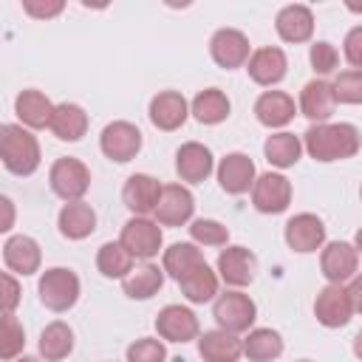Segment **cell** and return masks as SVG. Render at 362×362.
<instances>
[{
    "label": "cell",
    "instance_id": "30",
    "mask_svg": "<svg viewBox=\"0 0 362 362\" xmlns=\"http://www.w3.org/2000/svg\"><path fill=\"white\" fill-rule=\"evenodd\" d=\"M201 263H206L204 260V255H201V249L195 246V243H173L170 249H164V257H161V269L178 283V280H184L195 266H201Z\"/></svg>",
    "mask_w": 362,
    "mask_h": 362
},
{
    "label": "cell",
    "instance_id": "13",
    "mask_svg": "<svg viewBox=\"0 0 362 362\" xmlns=\"http://www.w3.org/2000/svg\"><path fill=\"white\" fill-rule=\"evenodd\" d=\"M218 184L229 195H243L255 187V161L246 153H226L218 164Z\"/></svg>",
    "mask_w": 362,
    "mask_h": 362
},
{
    "label": "cell",
    "instance_id": "34",
    "mask_svg": "<svg viewBox=\"0 0 362 362\" xmlns=\"http://www.w3.org/2000/svg\"><path fill=\"white\" fill-rule=\"evenodd\" d=\"M178 286L189 303H209L218 294V274L206 263H201L184 280H178Z\"/></svg>",
    "mask_w": 362,
    "mask_h": 362
},
{
    "label": "cell",
    "instance_id": "16",
    "mask_svg": "<svg viewBox=\"0 0 362 362\" xmlns=\"http://www.w3.org/2000/svg\"><path fill=\"white\" fill-rule=\"evenodd\" d=\"M257 272V257L246 246H226L218 255V274L226 286H249Z\"/></svg>",
    "mask_w": 362,
    "mask_h": 362
},
{
    "label": "cell",
    "instance_id": "24",
    "mask_svg": "<svg viewBox=\"0 0 362 362\" xmlns=\"http://www.w3.org/2000/svg\"><path fill=\"white\" fill-rule=\"evenodd\" d=\"M198 354L204 362H238L243 354V339H238L223 328L204 331L198 337Z\"/></svg>",
    "mask_w": 362,
    "mask_h": 362
},
{
    "label": "cell",
    "instance_id": "37",
    "mask_svg": "<svg viewBox=\"0 0 362 362\" xmlns=\"http://www.w3.org/2000/svg\"><path fill=\"white\" fill-rule=\"evenodd\" d=\"M334 85V96L342 105H362V71L351 68V71H339Z\"/></svg>",
    "mask_w": 362,
    "mask_h": 362
},
{
    "label": "cell",
    "instance_id": "18",
    "mask_svg": "<svg viewBox=\"0 0 362 362\" xmlns=\"http://www.w3.org/2000/svg\"><path fill=\"white\" fill-rule=\"evenodd\" d=\"M337 107V96H334V85L325 79H311L303 85L300 90V113L305 119H311L314 124H322L325 119H331Z\"/></svg>",
    "mask_w": 362,
    "mask_h": 362
},
{
    "label": "cell",
    "instance_id": "29",
    "mask_svg": "<svg viewBox=\"0 0 362 362\" xmlns=\"http://www.w3.org/2000/svg\"><path fill=\"white\" fill-rule=\"evenodd\" d=\"M88 130V113L74 105V102H62L54 107V119H51V133L59 141H79Z\"/></svg>",
    "mask_w": 362,
    "mask_h": 362
},
{
    "label": "cell",
    "instance_id": "28",
    "mask_svg": "<svg viewBox=\"0 0 362 362\" xmlns=\"http://www.w3.org/2000/svg\"><path fill=\"white\" fill-rule=\"evenodd\" d=\"M161 286H164V269H158L150 260L141 266H133V272L122 280V288L130 300H150L153 294H158Z\"/></svg>",
    "mask_w": 362,
    "mask_h": 362
},
{
    "label": "cell",
    "instance_id": "51",
    "mask_svg": "<svg viewBox=\"0 0 362 362\" xmlns=\"http://www.w3.org/2000/svg\"><path fill=\"white\" fill-rule=\"evenodd\" d=\"M359 198H362V187H359Z\"/></svg>",
    "mask_w": 362,
    "mask_h": 362
},
{
    "label": "cell",
    "instance_id": "42",
    "mask_svg": "<svg viewBox=\"0 0 362 362\" xmlns=\"http://www.w3.org/2000/svg\"><path fill=\"white\" fill-rule=\"evenodd\" d=\"M345 59L362 71V25H354L348 34H345Z\"/></svg>",
    "mask_w": 362,
    "mask_h": 362
},
{
    "label": "cell",
    "instance_id": "21",
    "mask_svg": "<svg viewBox=\"0 0 362 362\" xmlns=\"http://www.w3.org/2000/svg\"><path fill=\"white\" fill-rule=\"evenodd\" d=\"M274 28L280 34V40L286 42H308L311 34H314V14L308 6H300V3H291V6H283L277 11V20H274Z\"/></svg>",
    "mask_w": 362,
    "mask_h": 362
},
{
    "label": "cell",
    "instance_id": "47",
    "mask_svg": "<svg viewBox=\"0 0 362 362\" xmlns=\"http://www.w3.org/2000/svg\"><path fill=\"white\" fill-rule=\"evenodd\" d=\"M354 354H356V356L362 359V331H359V334L354 337Z\"/></svg>",
    "mask_w": 362,
    "mask_h": 362
},
{
    "label": "cell",
    "instance_id": "19",
    "mask_svg": "<svg viewBox=\"0 0 362 362\" xmlns=\"http://www.w3.org/2000/svg\"><path fill=\"white\" fill-rule=\"evenodd\" d=\"M215 161H212V153L209 147H204L201 141H187L178 147L175 153V173L181 181H189V184H201L209 178Z\"/></svg>",
    "mask_w": 362,
    "mask_h": 362
},
{
    "label": "cell",
    "instance_id": "22",
    "mask_svg": "<svg viewBox=\"0 0 362 362\" xmlns=\"http://www.w3.org/2000/svg\"><path fill=\"white\" fill-rule=\"evenodd\" d=\"M286 68H288V59L283 54V48H274V45H266V48H257L249 62H246V71L249 76L257 82V85H277L283 76H286Z\"/></svg>",
    "mask_w": 362,
    "mask_h": 362
},
{
    "label": "cell",
    "instance_id": "5",
    "mask_svg": "<svg viewBox=\"0 0 362 362\" xmlns=\"http://www.w3.org/2000/svg\"><path fill=\"white\" fill-rule=\"evenodd\" d=\"M212 317L218 320V325L229 334H240V331H249L255 317H257V308L252 303L249 294L243 291H223L215 305H212Z\"/></svg>",
    "mask_w": 362,
    "mask_h": 362
},
{
    "label": "cell",
    "instance_id": "26",
    "mask_svg": "<svg viewBox=\"0 0 362 362\" xmlns=\"http://www.w3.org/2000/svg\"><path fill=\"white\" fill-rule=\"evenodd\" d=\"M294 99L283 90H263L255 102V116L266 127H283L294 119Z\"/></svg>",
    "mask_w": 362,
    "mask_h": 362
},
{
    "label": "cell",
    "instance_id": "20",
    "mask_svg": "<svg viewBox=\"0 0 362 362\" xmlns=\"http://www.w3.org/2000/svg\"><path fill=\"white\" fill-rule=\"evenodd\" d=\"M189 116V105L178 90H161L150 99V122L158 130H178Z\"/></svg>",
    "mask_w": 362,
    "mask_h": 362
},
{
    "label": "cell",
    "instance_id": "49",
    "mask_svg": "<svg viewBox=\"0 0 362 362\" xmlns=\"http://www.w3.org/2000/svg\"><path fill=\"white\" fill-rule=\"evenodd\" d=\"M17 362H40V359H37V356H20Z\"/></svg>",
    "mask_w": 362,
    "mask_h": 362
},
{
    "label": "cell",
    "instance_id": "1",
    "mask_svg": "<svg viewBox=\"0 0 362 362\" xmlns=\"http://www.w3.org/2000/svg\"><path fill=\"white\" fill-rule=\"evenodd\" d=\"M359 144H362V136L354 124L348 122H339V124H311L305 133H303V147L308 150V156L314 161H342V158H351L359 153Z\"/></svg>",
    "mask_w": 362,
    "mask_h": 362
},
{
    "label": "cell",
    "instance_id": "50",
    "mask_svg": "<svg viewBox=\"0 0 362 362\" xmlns=\"http://www.w3.org/2000/svg\"><path fill=\"white\" fill-rule=\"evenodd\" d=\"M297 362H311V359H297Z\"/></svg>",
    "mask_w": 362,
    "mask_h": 362
},
{
    "label": "cell",
    "instance_id": "33",
    "mask_svg": "<svg viewBox=\"0 0 362 362\" xmlns=\"http://www.w3.org/2000/svg\"><path fill=\"white\" fill-rule=\"evenodd\" d=\"M263 153H266V161L286 170V167H294L300 161V153H303V141L294 136V133H274L266 139L263 144Z\"/></svg>",
    "mask_w": 362,
    "mask_h": 362
},
{
    "label": "cell",
    "instance_id": "38",
    "mask_svg": "<svg viewBox=\"0 0 362 362\" xmlns=\"http://www.w3.org/2000/svg\"><path fill=\"white\" fill-rule=\"evenodd\" d=\"M189 238L195 243H204V246H226L229 243V229L212 218H198L189 223Z\"/></svg>",
    "mask_w": 362,
    "mask_h": 362
},
{
    "label": "cell",
    "instance_id": "45",
    "mask_svg": "<svg viewBox=\"0 0 362 362\" xmlns=\"http://www.w3.org/2000/svg\"><path fill=\"white\" fill-rule=\"evenodd\" d=\"M348 294H351V303H354V311L362 314V274H356L348 286Z\"/></svg>",
    "mask_w": 362,
    "mask_h": 362
},
{
    "label": "cell",
    "instance_id": "32",
    "mask_svg": "<svg viewBox=\"0 0 362 362\" xmlns=\"http://www.w3.org/2000/svg\"><path fill=\"white\" fill-rule=\"evenodd\" d=\"M229 99H226V93L223 90H218V88H206V90H201L195 99H192V105H189V113L201 122V124H221L226 116H229Z\"/></svg>",
    "mask_w": 362,
    "mask_h": 362
},
{
    "label": "cell",
    "instance_id": "6",
    "mask_svg": "<svg viewBox=\"0 0 362 362\" xmlns=\"http://www.w3.org/2000/svg\"><path fill=\"white\" fill-rule=\"evenodd\" d=\"M119 243L133 255V257H141V260H150L158 255L161 249V226L158 221H150V218H130L124 226H122V235H119Z\"/></svg>",
    "mask_w": 362,
    "mask_h": 362
},
{
    "label": "cell",
    "instance_id": "40",
    "mask_svg": "<svg viewBox=\"0 0 362 362\" xmlns=\"http://www.w3.org/2000/svg\"><path fill=\"white\" fill-rule=\"evenodd\" d=\"M164 359H167V351H164V342L158 339L141 337L127 345V362H164Z\"/></svg>",
    "mask_w": 362,
    "mask_h": 362
},
{
    "label": "cell",
    "instance_id": "15",
    "mask_svg": "<svg viewBox=\"0 0 362 362\" xmlns=\"http://www.w3.org/2000/svg\"><path fill=\"white\" fill-rule=\"evenodd\" d=\"M283 235H286V243L294 252L308 255V252H317L325 243V223L311 212H300V215L288 218Z\"/></svg>",
    "mask_w": 362,
    "mask_h": 362
},
{
    "label": "cell",
    "instance_id": "31",
    "mask_svg": "<svg viewBox=\"0 0 362 362\" xmlns=\"http://www.w3.org/2000/svg\"><path fill=\"white\" fill-rule=\"evenodd\" d=\"M74 351V331L68 322L54 320L42 328L40 334V354L45 356V362H59Z\"/></svg>",
    "mask_w": 362,
    "mask_h": 362
},
{
    "label": "cell",
    "instance_id": "7",
    "mask_svg": "<svg viewBox=\"0 0 362 362\" xmlns=\"http://www.w3.org/2000/svg\"><path fill=\"white\" fill-rule=\"evenodd\" d=\"M252 204L263 215L286 212L288 204H291V181L286 175H280V173H263L260 178H255Z\"/></svg>",
    "mask_w": 362,
    "mask_h": 362
},
{
    "label": "cell",
    "instance_id": "35",
    "mask_svg": "<svg viewBox=\"0 0 362 362\" xmlns=\"http://www.w3.org/2000/svg\"><path fill=\"white\" fill-rule=\"evenodd\" d=\"M243 354L252 362H272L283 354V337L272 328H255L243 339Z\"/></svg>",
    "mask_w": 362,
    "mask_h": 362
},
{
    "label": "cell",
    "instance_id": "39",
    "mask_svg": "<svg viewBox=\"0 0 362 362\" xmlns=\"http://www.w3.org/2000/svg\"><path fill=\"white\" fill-rule=\"evenodd\" d=\"M25 345V331L14 314H3V339H0V356L8 362L14 359Z\"/></svg>",
    "mask_w": 362,
    "mask_h": 362
},
{
    "label": "cell",
    "instance_id": "41",
    "mask_svg": "<svg viewBox=\"0 0 362 362\" xmlns=\"http://www.w3.org/2000/svg\"><path fill=\"white\" fill-rule=\"evenodd\" d=\"M308 59H311L314 74H331V71H337V65H339V54H337V48H334L331 42H325V40H320V42L311 45Z\"/></svg>",
    "mask_w": 362,
    "mask_h": 362
},
{
    "label": "cell",
    "instance_id": "8",
    "mask_svg": "<svg viewBox=\"0 0 362 362\" xmlns=\"http://www.w3.org/2000/svg\"><path fill=\"white\" fill-rule=\"evenodd\" d=\"M99 147L110 161L124 164L141 150V130L130 122H110L99 136Z\"/></svg>",
    "mask_w": 362,
    "mask_h": 362
},
{
    "label": "cell",
    "instance_id": "46",
    "mask_svg": "<svg viewBox=\"0 0 362 362\" xmlns=\"http://www.w3.org/2000/svg\"><path fill=\"white\" fill-rule=\"evenodd\" d=\"M0 204H3V209H6V221H3V226H0V229H3V232H8V229H11V218H14V212H11V201H8V198H3Z\"/></svg>",
    "mask_w": 362,
    "mask_h": 362
},
{
    "label": "cell",
    "instance_id": "43",
    "mask_svg": "<svg viewBox=\"0 0 362 362\" xmlns=\"http://www.w3.org/2000/svg\"><path fill=\"white\" fill-rule=\"evenodd\" d=\"M23 8L37 17V20H48V17H57L62 11V0H23Z\"/></svg>",
    "mask_w": 362,
    "mask_h": 362
},
{
    "label": "cell",
    "instance_id": "36",
    "mask_svg": "<svg viewBox=\"0 0 362 362\" xmlns=\"http://www.w3.org/2000/svg\"><path fill=\"white\" fill-rule=\"evenodd\" d=\"M96 269L105 274V277H127L130 272H133V255L116 240H110V243H102L99 246V252H96Z\"/></svg>",
    "mask_w": 362,
    "mask_h": 362
},
{
    "label": "cell",
    "instance_id": "4",
    "mask_svg": "<svg viewBox=\"0 0 362 362\" xmlns=\"http://www.w3.org/2000/svg\"><path fill=\"white\" fill-rule=\"evenodd\" d=\"M48 184L54 189V195H59L62 201H82V195L88 192L90 187V170L79 161V158H57L51 164V173H48Z\"/></svg>",
    "mask_w": 362,
    "mask_h": 362
},
{
    "label": "cell",
    "instance_id": "12",
    "mask_svg": "<svg viewBox=\"0 0 362 362\" xmlns=\"http://www.w3.org/2000/svg\"><path fill=\"white\" fill-rule=\"evenodd\" d=\"M209 54H212V59H215L221 68H226V71L240 68V65L249 62V40H246V34L238 31V28H221V31H215L212 40H209Z\"/></svg>",
    "mask_w": 362,
    "mask_h": 362
},
{
    "label": "cell",
    "instance_id": "10",
    "mask_svg": "<svg viewBox=\"0 0 362 362\" xmlns=\"http://www.w3.org/2000/svg\"><path fill=\"white\" fill-rule=\"evenodd\" d=\"M195 212V198L187 187L181 184H167L161 189V198H158V206H156V221L161 226H184Z\"/></svg>",
    "mask_w": 362,
    "mask_h": 362
},
{
    "label": "cell",
    "instance_id": "2",
    "mask_svg": "<svg viewBox=\"0 0 362 362\" xmlns=\"http://www.w3.org/2000/svg\"><path fill=\"white\" fill-rule=\"evenodd\" d=\"M0 158L14 175H31L40 167V141L23 124L0 127Z\"/></svg>",
    "mask_w": 362,
    "mask_h": 362
},
{
    "label": "cell",
    "instance_id": "14",
    "mask_svg": "<svg viewBox=\"0 0 362 362\" xmlns=\"http://www.w3.org/2000/svg\"><path fill=\"white\" fill-rule=\"evenodd\" d=\"M161 184L153 178V175H147V173H133L127 181H124V187H122V201H124V206L133 212V215H147V212H156V206H158V198H161Z\"/></svg>",
    "mask_w": 362,
    "mask_h": 362
},
{
    "label": "cell",
    "instance_id": "9",
    "mask_svg": "<svg viewBox=\"0 0 362 362\" xmlns=\"http://www.w3.org/2000/svg\"><path fill=\"white\" fill-rule=\"evenodd\" d=\"M314 314L325 328H342L351 322L354 317V303L345 286L339 283H328L325 288H320L317 300H314Z\"/></svg>",
    "mask_w": 362,
    "mask_h": 362
},
{
    "label": "cell",
    "instance_id": "3",
    "mask_svg": "<svg viewBox=\"0 0 362 362\" xmlns=\"http://www.w3.org/2000/svg\"><path fill=\"white\" fill-rule=\"evenodd\" d=\"M40 303L51 311H68L76 305L79 300V277L76 272L65 269V266H54V269H45L42 277H40Z\"/></svg>",
    "mask_w": 362,
    "mask_h": 362
},
{
    "label": "cell",
    "instance_id": "27",
    "mask_svg": "<svg viewBox=\"0 0 362 362\" xmlns=\"http://www.w3.org/2000/svg\"><path fill=\"white\" fill-rule=\"evenodd\" d=\"M57 226H59V232L68 240H82V238L93 235V229H96V212L85 201H71V204H65L59 209Z\"/></svg>",
    "mask_w": 362,
    "mask_h": 362
},
{
    "label": "cell",
    "instance_id": "23",
    "mask_svg": "<svg viewBox=\"0 0 362 362\" xmlns=\"http://www.w3.org/2000/svg\"><path fill=\"white\" fill-rule=\"evenodd\" d=\"M3 260H6V269L8 272H17V274H34L40 272V260H42V252H40V243L28 235H11L3 246Z\"/></svg>",
    "mask_w": 362,
    "mask_h": 362
},
{
    "label": "cell",
    "instance_id": "17",
    "mask_svg": "<svg viewBox=\"0 0 362 362\" xmlns=\"http://www.w3.org/2000/svg\"><path fill=\"white\" fill-rule=\"evenodd\" d=\"M156 331L167 342H189L198 337V317L184 305H164L156 317Z\"/></svg>",
    "mask_w": 362,
    "mask_h": 362
},
{
    "label": "cell",
    "instance_id": "25",
    "mask_svg": "<svg viewBox=\"0 0 362 362\" xmlns=\"http://www.w3.org/2000/svg\"><path fill=\"white\" fill-rule=\"evenodd\" d=\"M54 107H57V105H51V99H48L45 93L34 90V88L23 90V93L14 99V113H17V119H20L25 127H34V130L51 127Z\"/></svg>",
    "mask_w": 362,
    "mask_h": 362
},
{
    "label": "cell",
    "instance_id": "11",
    "mask_svg": "<svg viewBox=\"0 0 362 362\" xmlns=\"http://www.w3.org/2000/svg\"><path fill=\"white\" fill-rule=\"evenodd\" d=\"M356 266H359V252L356 246L345 243V240H334L322 249L320 255V269L325 274L328 283H345L351 277H356Z\"/></svg>",
    "mask_w": 362,
    "mask_h": 362
},
{
    "label": "cell",
    "instance_id": "48",
    "mask_svg": "<svg viewBox=\"0 0 362 362\" xmlns=\"http://www.w3.org/2000/svg\"><path fill=\"white\" fill-rule=\"evenodd\" d=\"M354 246H356V252L362 255V226L356 229V240H354Z\"/></svg>",
    "mask_w": 362,
    "mask_h": 362
},
{
    "label": "cell",
    "instance_id": "44",
    "mask_svg": "<svg viewBox=\"0 0 362 362\" xmlns=\"http://www.w3.org/2000/svg\"><path fill=\"white\" fill-rule=\"evenodd\" d=\"M0 303H3V314H14V308L20 303V283L8 272H3V297H0Z\"/></svg>",
    "mask_w": 362,
    "mask_h": 362
}]
</instances>
